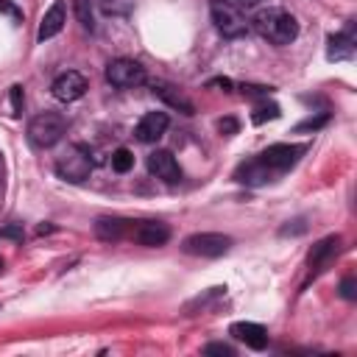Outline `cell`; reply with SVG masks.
Wrapping results in <instances>:
<instances>
[{
	"instance_id": "6da1fadb",
	"label": "cell",
	"mask_w": 357,
	"mask_h": 357,
	"mask_svg": "<svg viewBox=\"0 0 357 357\" xmlns=\"http://www.w3.org/2000/svg\"><path fill=\"white\" fill-rule=\"evenodd\" d=\"M251 25H254V31H257L262 39H268V42L276 45V47H284V45H290V42L298 36V22H296V17H293L290 11H284V8H259V11L254 14Z\"/></svg>"
},
{
	"instance_id": "7a4b0ae2",
	"label": "cell",
	"mask_w": 357,
	"mask_h": 357,
	"mask_svg": "<svg viewBox=\"0 0 357 357\" xmlns=\"http://www.w3.org/2000/svg\"><path fill=\"white\" fill-rule=\"evenodd\" d=\"M67 131V117L61 112H39L31 123H28V139L33 148H53Z\"/></svg>"
},
{
	"instance_id": "3957f363",
	"label": "cell",
	"mask_w": 357,
	"mask_h": 357,
	"mask_svg": "<svg viewBox=\"0 0 357 357\" xmlns=\"http://www.w3.org/2000/svg\"><path fill=\"white\" fill-rule=\"evenodd\" d=\"M56 173H59V178L73 181V184L89 178V173H92L89 148H86V145H78V142H75V145H67L64 153L56 159Z\"/></svg>"
},
{
	"instance_id": "277c9868",
	"label": "cell",
	"mask_w": 357,
	"mask_h": 357,
	"mask_svg": "<svg viewBox=\"0 0 357 357\" xmlns=\"http://www.w3.org/2000/svg\"><path fill=\"white\" fill-rule=\"evenodd\" d=\"M209 14H212L215 28H218L226 39H240V36L248 33V22H245V17H243L240 8H234L231 3H226V0H215V3L209 6Z\"/></svg>"
},
{
	"instance_id": "5b68a950",
	"label": "cell",
	"mask_w": 357,
	"mask_h": 357,
	"mask_svg": "<svg viewBox=\"0 0 357 357\" xmlns=\"http://www.w3.org/2000/svg\"><path fill=\"white\" fill-rule=\"evenodd\" d=\"M106 81L117 89H134V86H142L148 81L145 75V67L134 59H114L106 64Z\"/></svg>"
},
{
	"instance_id": "8992f818",
	"label": "cell",
	"mask_w": 357,
	"mask_h": 357,
	"mask_svg": "<svg viewBox=\"0 0 357 357\" xmlns=\"http://www.w3.org/2000/svg\"><path fill=\"white\" fill-rule=\"evenodd\" d=\"M181 248L192 257H220L231 248V237L220 231H198V234H190Z\"/></svg>"
},
{
	"instance_id": "52a82bcc",
	"label": "cell",
	"mask_w": 357,
	"mask_h": 357,
	"mask_svg": "<svg viewBox=\"0 0 357 357\" xmlns=\"http://www.w3.org/2000/svg\"><path fill=\"white\" fill-rule=\"evenodd\" d=\"M304 153V145H290V142H276V145H271V148H265L257 159L273 173V178L276 176H282L284 170H290L296 162H298V156Z\"/></svg>"
},
{
	"instance_id": "ba28073f",
	"label": "cell",
	"mask_w": 357,
	"mask_h": 357,
	"mask_svg": "<svg viewBox=\"0 0 357 357\" xmlns=\"http://www.w3.org/2000/svg\"><path fill=\"white\" fill-rule=\"evenodd\" d=\"M86 86H89V84H86V78H84L78 70H67V73L56 75V81L50 84V95H53L56 100H61V103H73V100L84 98Z\"/></svg>"
},
{
	"instance_id": "9c48e42d",
	"label": "cell",
	"mask_w": 357,
	"mask_h": 357,
	"mask_svg": "<svg viewBox=\"0 0 357 357\" xmlns=\"http://www.w3.org/2000/svg\"><path fill=\"white\" fill-rule=\"evenodd\" d=\"M131 237L134 243L139 245H148V248H156V245H165L170 240V226L162 223V220H142L131 229Z\"/></svg>"
},
{
	"instance_id": "30bf717a",
	"label": "cell",
	"mask_w": 357,
	"mask_h": 357,
	"mask_svg": "<svg viewBox=\"0 0 357 357\" xmlns=\"http://www.w3.org/2000/svg\"><path fill=\"white\" fill-rule=\"evenodd\" d=\"M148 170H151L156 178L167 181V184H176V181L181 178V167H178V162H176V156H173L170 151H153V153L148 156Z\"/></svg>"
},
{
	"instance_id": "8fae6325",
	"label": "cell",
	"mask_w": 357,
	"mask_h": 357,
	"mask_svg": "<svg viewBox=\"0 0 357 357\" xmlns=\"http://www.w3.org/2000/svg\"><path fill=\"white\" fill-rule=\"evenodd\" d=\"M167 114L165 112H148V114H142L139 117V123H137V128H134V134H137V139L139 142H145V145H151V142H156L165 131H167Z\"/></svg>"
},
{
	"instance_id": "7c38bea8",
	"label": "cell",
	"mask_w": 357,
	"mask_h": 357,
	"mask_svg": "<svg viewBox=\"0 0 357 357\" xmlns=\"http://www.w3.org/2000/svg\"><path fill=\"white\" fill-rule=\"evenodd\" d=\"M229 335H234L240 343H245L248 349H257V351L268 346V332H265V326H262V324H254V321H237V324H231Z\"/></svg>"
},
{
	"instance_id": "4fadbf2b",
	"label": "cell",
	"mask_w": 357,
	"mask_h": 357,
	"mask_svg": "<svg viewBox=\"0 0 357 357\" xmlns=\"http://www.w3.org/2000/svg\"><path fill=\"white\" fill-rule=\"evenodd\" d=\"M64 22H67V8H64V0H56L47 11H45V17H42V22H39V33H36V39L39 42H47V39H53L61 28H64Z\"/></svg>"
},
{
	"instance_id": "5bb4252c",
	"label": "cell",
	"mask_w": 357,
	"mask_h": 357,
	"mask_svg": "<svg viewBox=\"0 0 357 357\" xmlns=\"http://www.w3.org/2000/svg\"><path fill=\"white\" fill-rule=\"evenodd\" d=\"M234 178L240 181V184H248V187H259V184H268L271 178H273V173L254 156V159H248V162H243L237 170H234Z\"/></svg>"
},
{
	"instance_id": "9a60e30c",
	"label": "cell",
	"mask_w": 357,
	"mask_h": 357,
	"mask_svg": "<svg viewBox=\"0 0 357 357\" xmlns=\"http://www.w3.org/2000/svg\"><path fill=\"white\" fill-rule=\"evenodd\" d=\"M153 95H156L159 100H165L170 109H178L181 114H192V112H195L192 100H190L184 92H178L176 86H170V84H153Z\"/></svg>"
},
{
	"instance_id": "2e32d148",
	"label": "cell",
	"mask_w": 357,
	"mask_h": 357,
	"mask_svg": "<svg viewBox=\"0 0 357 357\" xmlns=\"http://www.w3.org/2000/svg\"><path fill=\"white\" fill-rule=\"evenodd\" d=\"M354 53V33H351V25L335 36H329V47H326V56L329 61H343V59H351Z\"/></svg>"
},
{
	"instance_id": "e0dca14e",
	"label": "cell",
	"mask_w": 357,
	"mask_h": 357,
	"mask_svg": "<svg viewBox=\"0 0 357 357\" xmlns=\"http://www.w3.org/2000/svg\"><path fill=\"white\" fill-rule=\"evenodd\" d=\"M126 231H128V223L120 220V218H98V223H95V234H98L100 240H106V243L123 240Z\"/></svg>"
},
{
	"instance_id": "ac0fdd59",
	"label": "cell",
	"mask_w": 357,
	"mask_h": 357,
	"mask_svg": "<svg viewBox=\"0 0 357 357\" xmlns=\"http://www.w3.org/2000/svg\"><path fill=\"white\" fill-rule=\"evenodd\" d=\"M337 251V237H326V240H321L318 245H312V251H310V271L312 273H318L326 262H329V257Z\"/></svg>"
},
{
	"instance_id": "d6986e66",
	"label": "cell",
	"mask_w": 357,
	"mask_h": 357,
	"mask_svg": "<svg viewBox=\"0 0 357 357\" xmlns=\"http://www.w3.org/2000/svg\"><path fill=\"white\" fill-rule=\"evenodd\" d=\"M134 0H98V8L109 17H126L131 11Z\"/></svg>"
},
{
	"instance_id": "ffe728a7",
	"label": "cell",
	"mask_w": 357,
	"mask_h": 357,
	"mask_svg": "<svg viewBox=\"0 0 357 357\" xmlns=\"http://www.w3.org/2000/svg\"><path fill=\"white\" fill-rule=\"evenodd\" d=\"M131 167H134V153L128 148H117L112 153V170L114 173H128Z\"/></svg>"
},
{
	"instance_id": "44dd1931",
	"label": "cell",
	"mask_w": 357,
	"mask_h": 357,
	"mask_svg": "<svg viewBox=\"0 0 357 357\" xmlns=\"http://www.w3.org/2000/svg\"><path fill=\"white\" fill-rule=\"evenodd\" d=\"M279 117V106L276 103H257L254 106V114H251V120L259 126V123H265V120H276Z\"/></svg>"
},
{
	"instance_id": "7402d4cb",
	"label": "cell",
	"mask_w": 357,
	"mask_h": 357,
	"mask_svg": "<svg viewBox=\"0 0 357 357\" xmlns=\"http://www.w3.org/2000/svg\"><path fill=\"white\" fill-rule=\"evenodd\" d=\"M75 14H78V20H81V25H84V28H92V25H95V22H92L89 0H75Z\"/></svg>"
},
{
	"instance_id": "603a6c76",
	"label": "cell",
	"mask_w": 357,
	"mask_h": 357,
	"mask_svg": "<svg viewBox=\"0 0 357 357\" xmlns=\"http://www.w3.org/2000/svg\"><path fill=\"white\" fill-rule=\"evenodd\" d=\"M11 106H14V114H22L25 95H22V86H20V84H14V86H11Z\"/></svg>"
},
{
	"instance_id": "cb8c5ba5",
	"label": "cell",
	"mask_w": 357,
	"mask_h": 357,
	"mask_svg": "<svg viewBox=\"0 0 357 357\" xmlns=\"http://www.w3.org/2000/svg\"><path fill=\"white\" fill-rule=\"evenodd\" d=\"M237 120L234 117H223V120H218V131L220 134H226V137H231V134H237Z\"/></svg>"
},
{
	"instance_id": "d4e9b609",
	"label": "cell",
	"mask_w": 357,
	"mask_h": 357,
	"mask_svg": "<svg viewBox=\"0 0 357 357\" xmlns=\"http://www.w3.org/2000/svg\"><path fill=\"white\" fill-rule=\"evenodd\" d=\"M204 354H226V357H231L234 349H231L229 343H209V346L204 349Z\"/></svg>"
},
{
	"instance_id": "484cf974",
	"label": "cell",
	"mask_w": 357,
	"mask_h": 357,
	"mask_svg": "<svg viewBox=\"0 0 357 357\" xmlns=\"http://www.w3.org/2000/svg\"><path fill=\"white\" fill-rule=\"evenodd\" d=\"M0 14H8L11 20H22V11L17 6H11L8 0H0Z\"/></svg>"
},
{
	"instance_id": "4316f807",
	"label": "cell",
	"mask_w": 357,
	"mask_h": 357,
	"mask_svg": "<svg viewBox=\"0 0 357 357\" xmlns=\"http://www.w3.org/2000/svg\"><path fill=\"white\" fill-rule=\"evenodd\" d=\"M0 237H17V240H22V229L20 226H8V229L0 231Z\"/></svg>"
},
{
	"instance_id": "83f0119b",
	"label": "cell",
	"mask_w": 357,
	"mask_h": 357,
	"mask_svg": "<svg viewBox=\"0 0 357 357\" xmlns=\"http://www.w3.org/2000/svg\"><path fill=\"white\" fill-rule=\"evenodd\" d=\"M243 92H245V95H268L271 86H243Z\"/></svg>"
},
{
	"instance_id": "f1b7e54d",
	"label": "cell",
	"mask_w": 357,
	"mask_h": 357,
	"mask_svg": "<svg viewBox=\"0 0 357 357\" xmlns=\"http://www.w3.org/2000/svg\"><path fill=\"white\" fill-rule=\"evenodd\" d=\"M340 290H343V296H346V298H354V282H351V279H343Z\"/></svg>"
},
{
	"instance_id": "f546056e",
	"label": "cell",
	"mask_w": 357,
	"mask_h": 357,
	"mask_svg": "<svg viewBox=\"0 0 357 357\" xmlns=\"http://www.w3.org/2000/svg\"><path fill=\"white\" fill-rule=\"evenodd\" d=\"M226 3H231L234 8H254L259 0H226Z\"/></svg>"
},
{
	"instance_id": "4dcf8cb0",
	"label": "cell",
	"mask_w": 357,
	"mask_h": 357,
	"mask_svg": "<svg viewBox=\"0 0 357 357\" xmlns=\"http://www.w3.org/2000/svg\"><path fill=\"white\" fill-rule=\"evenodd\" d=\"M326 123V114H321L318 120H307V123H301L298 128H318V126H324Z\"/></svg>"
},
{
	"instance_id": "1f68e13d",
	"label": "cell",
	"mask_w": 357,
	"mask_h": 357,
	"mask_svg": "<svg viewBox=\"0 0 357 357\" xmlns=\"http://www.w3.org/2000/svg\"><path fill=\"white\" fill-rule=\"evenodd\" d=\"M209 86H223V92H229L231 89V81L229 78H215V81H209Z\"/></svg>"
},
{
	"instance_id": "d6a6232c",
	"label": "cell",
	"mask_w": 357,
	"mask_h": 357,
	"mask_svg": "<svg viewBox=\"0 0 357 357\" xmlns=\"http://www.w3.org/2000/svg\"><path fill=\"white\" fill-rule=\"evenodd\" d=\"M0 268H3V259H0Z\"/></svg>"
}]
</instances>
